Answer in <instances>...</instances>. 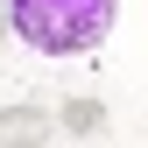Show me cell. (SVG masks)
Instances as JSON below:
<instances>
[{
	"label": "cell",
	"instance_id": "1",
	"mask_svg": "<svg viewBox=\"0 0 148 148\" xmlns=\"http://www.w3.org/2000/svg\"><path fill=\"white\" fill-rule=\"evenodd\" d=\"M120 0H7L14 35L35 49V57H85V49L106 42Z\"/></svg>",
	"mask_w": 148,
	"mask_h": 148
},
{
	"label": "cell",
	"instance_id": "2",
	"mask_svg": "<svg viewBox=\"0 0 148 148\" xmlns=\"http://www.w3.org/2000/svg\"><path fill=\"white\" fill-rule=\"evenodd\" d=\"M64 127H57V113H42V106H7L0 113V148H49Z\"/></svg>",
	"mask_w": 148,
	"mask_h": 148
},
{
	"label": "cell",
	"instance_id": "3",
	"mask_svg": "<svg viewBox=\"0 0 148 148\" xmlns=\"http://www.w3.org/2000/svg\"><path fill=\"white\" fill-rule=\"evenodd\" d=\"M57 127H64L71 141H92V134H106V106H99V99H78V92H71V99L57 106Z\"/></svg>",
	"mask_w": 148,
	"mask_h": 148
},
{
	"label": "cell",
	"instance_id": "4",
	"mask_svg": "<svg viewBox=\"0 0 148 148\" xmlns=\"http://www.w3.org/2000/svg\"><path fill=\"white\" fill-rule=\"evenodd\" d=\"M0 35H14V14H7V0H0Z\"/></svg>",
	"mask_w": 148,
	"mask_h": 148
}]
</instances>
